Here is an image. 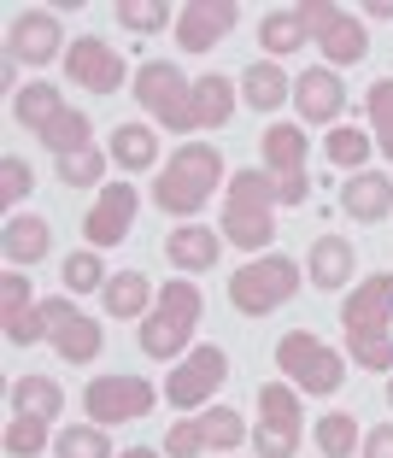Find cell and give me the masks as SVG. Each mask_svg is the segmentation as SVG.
Returning <instances> with one entry per match:
<instances>
[{"label":"cell","mask_w":393,"mask_h":458,"mask_svg":"<svg viewBox=\"0 0 393 458\" xmlns=\"http://www.w3.org/2000/svg\"><path fill=\"white\" fill-rule=\"evenodd\" d=\"M299 294V265L282 253H264V259H247L241 270L230 276V306L241 318H271L276 306Z\"/></svg>","instance_id":"5b68a950"},{"label":"cell","mask_w":393,"mask_h":458,"mask_svg":"<svg viewBox=\"0 0 393 458\" xmlns=\"http://www.w3.org/2000/svg\"><path fill=\"white\" fill-rule=\"evenodd\" d=\"M264 171L271 176L305 171V130H299V123H271V130H264Z\"/></svg>","instance_id":"4316f807"},{"label":"cell","mask_w":393,"mask_h":458,"mask_svg":"<svg viewBox=\"0 0 393 458\" xmlns=\"http://www.w3.org/2000/svg\"><path fill=\"white\" fill-rule=\"evenodd\" d=\"M364 458H393V423H381V429L364 435Z\"/></svg>","instance_id":"f6af8a7d"},{"label":"cell","mask_w":393,"mask_h":458,"mask_svg":"<svg viewBox=\"0 0 393 458\" xmlns=\"http://www.w3.org/2000/svg\"><path fill=\"white\" fill-rule=\"evenodd\" d=\"M340 329L353 364L364 370H393V276H364L340 300Z\"/></svg>","instance_id":"6da1fadb"},{"label":"cell","mask_w":393,"mask_h":458,"mask_svg":"<svg viewBox=\"0 0 393 458\" xmlns=\"http://www.w3.org/2000/svg\"><path fill=\"white\" fill-rule=\"evenodd\" d=\"M364 18H393V0H376V6H364Z\"/></svg>","instance_id":"bcb514c9"},{"label":"cell","mask_w":393,"mask_h":458,"mask_svg":"<svg viewBox=\"0 0 393 458\" xmlns=\"http://www.w3.org/2000/svg\"><path fill=\"white\" fill-rule=\"evenodd\" d=\"M24 311H36V300H29V276L6 265V276H0V324H18Z\"/></svg>","instance_id":"60d3db41"},{"label":"cell","mask_w":393,"mask_h":458,"mask_svg":"<svg viewBox=\"0 0 393 458\" xmlns=\"http://www.w3.org/2000/svg\"><path fill=\"white\" fill-rule=\"evenodd\" d=\"M312 441H317V453H323V458H353V446H364V435H358L353 411H323L317 429H312Z\"/></svg>","instance_id":"f1b7e54d"},{"label":"cell","mask_w":393,"mask_h":458,"mask_svg":"<svg viewBox=\"0 0 393 458\" xmlns=\"http://www.w3.org/2000/svg\"><path fill=\"white\" fill-rule=\"evenodd\" d=\"M65 71H71L77 89H88V95H118L123 82H136L130 65H123V54L112 47V41H100V36H77L71 41L65 47Z\"/></svg>","instance_id":"8fae6325"},{"label":"cell","mask_w":393,"mask_h":458,"mask_svg":"<svg viewBox=\"0 0 393 458\" xmlns=\"http://www.w3.org/2000/svg\"><path fill=\"white\" fill-rule=\"evenodd\" d=\"M235 24H241L235 0H188L177 13V47L182 54H212L217 41H230Z\"/></svg>","instance_id":"5bb4252c"},{"label":"cell","mask_w":393,"mask_h":458,"mask_svg":"<svg viewBox=\"0 0 393 458\" xmlns=\"http://www.w3.org/2000/svg\"><path fill=\"white\" fill-rule=\"evenodd\" d=\"M258 429L299 435V388L294 382H264L258 388Z\"/></svg>","instance_id":"83f0119b"},{"label":"cell","mask_w":393,"mask_h":458,"mask_svg":"<svg viewBox=\"0 0 393 458\" xmlns=\"http://www.w3.org/2000/svg\"><path fill=\"white\" fill-rule=\"evenodd\" d=\"M258 41H264V54H271V59H288V54H299V47L312 41V30H305L299 13H271L264 24H258Z\"/></svg>","instance_id":"f546056e"},{"label":"cell","mask_w":393,"mask_h":458,"mask_svg":"<svg viewBox=\"0 0 393 458\" xmlns=\"http://www.w3.org/2000/svg\"><path fill=\"white\" fill-rule=\"evenodd\" d=\"M276 200L282 206H305L312 200V176L299 171V176H276Z\"/></svg>","instance_id":"ee69618b"},{"label":"cell","mask_w":393,"mask_h":458,"mask_svg":"<svg viewBox=\"0 0 393 458\" xmlns=\"http://www.w3.org/2000/svg\"><path fill=\"white\" fill-rule=\"evenodd\" d=\"M106 159L118 165V171H153L159 165V135H153V123H118L106 141Z\"/></svg>","instance_id":"d4e9b609"},{"label":"cell","mask_w":393,"mask_h":458,"mask_svg":"<svg viewBox=\"0 0 393 458\" xmlns=\"http://www.w3.org/2000/svg\"><path fill=\"white\" fill-rule=\"evenodd\" d=\"M217 189H230L223 153H217L212 141H182V148L164 159V176L153 182V200H159V212H171V217H194V212L212 206Z\"/></svg>","instance_id":"7a4b0ae2"},{"label":"cell","mask_w":393,"mask_h":458,"mask_svg":"<svg viewBox=\"0 0 393 458\" xmlns=\"http://www.w3.org/2000/svg\"><path fill=\"white\" fill-rule=\"evenodd\" d=\"M241 100L253 112H282L288 100H294V77H288L276 59H253V65L241 71Z\"/></svg>","instance_id":"44dd1931"},{"label":"cell","mask_w":393,"mask_h":458,"mask_svg":"<svg viewBox=\"0 0 393 458\" xmlns=\"http://www.w3.org/2000/svg\"><path fill=\"white\" fill-rule=\"evenodd\" d=\"M59 112H65V95H59L54 82H29V89H18V95H13V118L24 123L36 141L47 135V123H54Z\"/></svg>","instance_id":"484cf974"},{"label":"cell","mask_w":393,"mask_h":458,"mask_svg":"<svg viewBox=\"0 0 393 458\" xmlns=\"http://www.w3.org/2000/svg\"><path fill=\"white\" fill-rule=\"evenodd\" d=\"M200 435H205V453H235V446H247V418L235 405H212L200 418Z\"/></svg>","instance_id":"4dcf8cb0"},{"label":"cell","mask_w":393,"mask_h":458,"mask_svg":"<svg viewBox=\"0 0 393 458\" xmlns=\"http://www.w3.org/2000/svg\"><path fill=\"white\" fill-rule=\"evenodd\" d=\"M276 370H282L294 388L317 394V400H329V394L347 382V359H340L329 341H317L312 329H294V335L276 341Z\"/></svg>","instance_id":"52a82bcc"},{"label":"cell","mask_w":393,"mask_h":458,"mask_svg":"<svg viewBox=\"0 0 393 458\" xmlns=\"http://www.w3.org/2000/svg\"><path fill=\"white\" fill-rule=\"evenodd\" d=\"M164 259H171L182 276H205V270L223 259V235L205 229V224H182V229L164 235Z\"/></svg>","instance_id":"e0dca14e"},{"label":"cell","mask_w":393,"mask_h":458,"mask_svg":"<svg viewBox=\"0 0 393 458\" xmlns=\"http://www.w3.org/2000/svg\"><path fill=\"white\" fill-rule=\"evenodd\" d=\"M299 18H305L312 41L323 47L329 71H335V65H358V59L370 54V36H364V24H358V18L347 13V6H329V0H305V6H299Z\"/></svg>","instance_id":"9c48e42d"},{"label":"cell","mask_w":393,"mask_h":458,"mask_svg":"<svg viewBox=\"0 0 393 458\" xmlns=\"http://www.w3.org/2000/svg\"><path fill=\"white\" fill-rule=\"evenodd\" d=\"M100 176H106V153L100 148H77V153L59 159V182H65V189H95Z\"/></svg>","instance_id":"74e56055"},{"label":"cell","mask_w":393,"mask_h":458,"mask_svg":"<svg viewBox=\"0 0 393 458\" xmlns=\"http://www.w3.org/2000/svg\"><path fill=\"white\" fill-rule=\"evenodd\" d=\"M353 242L347 235H317L312 242V259H305V276H312V288H323V294H335V288L353 283Z\"/></svg>","instance_id":"ffe728a7"},{"label":"cell","mask_w":393,"mask_h":458,"mask_svg":"<svg viewBox=\"0 0 393 458\" xmlns=\"http://www.w3.org/2000/svg\"><path fill=\"white\" fill-rule=\"evenodd\" d=\"M6 405H13V418H41V423H54L59 411H65V388H59L54 377H18L13 388H6Z\"/></svg>","instance_id":"603a6c76"},{"label":"cell","mask_w":393,"mask_h":458,"mask_svg":"<svg viewBox=\"0 0 393 458\" xmlns=\"http://www.w3.org/2000/svg\"><path fill=\"white\" fill-rule=\"evenodd\" d=\"M6 341H13V347H36V341H47V311H24V318H18V324H6Z\"/></svg>","instance_id":"7bdbcfd3"},{"label":"cell","mask_w":393,"mask_h":458,"mask_svg":"<svg viewBox=\"0 0 393 458\" xmlns=\"http://www.w3.org/2000/svg\"><path fill=\"white\" fill-rule=\"evenodd\" d=\"M54 458H112V435L100 423H71L54 435Z\"/></svg>","instance_id":"d6a6232c"},{"label":"cell","mask_w":393,"mask_h":458,"mask_svg":"<svg viewBox=\"0 0 393 458\" xmlns=\"http://www.w3.org/2000/svg\"><path fill=\"white\" fill-rule=\"evenodd\" d=\"M118 24L136 30V36H159L171 24V6L164 0H118Z\"/></svg>","instance_id":"f35d334b"},{"label":"cell","mask_w":393,"mask_h":458,"mask_svg":"<svg viewBox=\"0 0 393 458\" xmlns=\"http://www.w3.org/2000/svg\"><path fill=\"white\" fill-rule=\"evenodd\" d=\"M47 247H54V229H47V217H36V212L6 217V229H0V253H6V265H13V270L41 265Z\"/></svg>","instance_id":"d6986e66"},{"label":"cell","mask_w":393,"mask_h":458,"mask_svg":"<svg viewBox=\"0 0 393 458\" xmlns=\"http://www.w3.org/2000/svg\"><path fill=\"white\" fill-rule=\"evenodd\" d=\"M200 453H205L200 418H182V423H171V435H164V458H200Z\"/></svg>","instance_id":"b9f144b4"},{"label":"cell","mask_w":393,"mask_h":458,"mask_svg":"<svg viewBox=\"0 0 393 458\" xmlns=\"http://www.w3.org/2000/svg\"><path fill=\"white\" fill-rule=\"evenodd\" d=\"M130 95H136L141 112H147L153 123H164L171 135L194 130V82L182 77L171 59H147V65L136 71V82H130Z\"/></svg>","instance_id":"8992f818"},{"label":"cell","mask_w":393,"mask_h":458,"mask_svg":"<svg viewBox=\"0 0 393 458\" xmlns=\"http://www.w3.org/2000/svg\"><path fill=\"white\" fill-rule=\"evenodd\" d=\"M294 106H299L305 123H335L340 112H347V89H340V77L329 65L299 71V77H294Z\"/></svg>","instance_id":"2e32d148"},{"label":"cell","mask_w":393,"mask_h":458,"mask_svg":"<svg viewBox=\"0 0 393 458\" xmlns=\"http://www.w3.org/2000/svg\"><path fill=\"white\" fill-rule=\"evenodd\" d=\"M0 446H6V458H41L47 453V423L41 418H6Z\"/></svg>","instance_id":"d590c367"},{"label":"cell","mask_w":393,"mask_h":458,"mask_svg":"<svg viewBox=\"0 0 393 458\" xmlns=\"http://www.w3.org/2000/svg\"><path fill=\"white\" fill-rule=\"evenodd\" d=\"M118 458H164L159 446H130V453H118Z\"/></svg>","instance_id":"7dc6e473"},{"label":"cell","mask_w":393,"mask_h":458,"mask_svg":"<svg viewBox=\"0 0 393 458\" xmlns=\"http://www.w3.org/2000/svg\"><path fill=\"white\" fill-rule=\"evenodd\" d=\"M29 189H36V171H29L18 153H6V159H0V206L18 217V206L29 200Z\"/></svg>","instance_id":"ab89813d"},{"label":"cell","mask_w":393,"mask_h":458,"mask_svg":"<svg viewBox=\"0 0 393 458\" xmlns=\"http://www.w3.org/2000/svg\"><path fill=\"white\" fill-rule=\"evenodd\" d=\"M153 283L141 276V270H118L106 288H100V306H106V318H118V324H141L153 311Z\"/></svg>","instance_id":"7402d4cb"},{"label":"cell","mask_w":393,"mask_h":458,"mask_svg":"<svg viewBox=\"0 0 393 458\" xmlns=\"http://www.w3.org/2000/svg\"><path fill=\"white\" fill-rule=\"evenodd\" d=\"M194 329H200V288L188 283V276H177V283H164L159 300H153V311L141 318V352L147 359H188V341Z\"/></svg>","instance_id":"277c9868"},{"label":"cell","mask_w":393,"mask_h":458,"mask_svg":"<svg viewBox=\"0 0 393 458\" xmlns=\"http://www.w3.org/2000/svg\"><path fill=\"white\" fill-rule=\"evenodd\" d=\"M88 130H95V123H88V112L65 106L54 123H47V135H41V148L54 153V159H65V153H77V148H95V141H88Z\"/></svg>","instance_id":"1f68e13d"},{"label":"cell","mask_w":393,"mask_h":458,"mask_svg":"<svg viewBox=\"0 0 393 458\" xmlns=\"http://www.w3.org/2000/svg\"><path fill=\"white\" fill-rule=\"evenodd\" d=\"M235 95H241V82L205 71V77L194 82V130H223V123L235 118Z\"/></svg>","instance_id":"cb8c5ba5"},{"label":"cell","mask_w":393,"mask_h":458,"mask_svg":"<svg viewBox=\"0 0 393 458\" xmlns=\"http://www.w3.org/2000/svg\"><path fill=\"white\" fill-rule=\"evenodd\" d=\"M65 30H59L54 13H18L13 24H6V59L13 65H54L65 47Z\"/></svg>","instance_id":"9a60e30c"},{"label":"cell","mask_w":393,"mask_h":458,"mask_svg":"<svg viewBox=\"0 0 393 458\" xmlns=\"http://www.w3.org/2000/svg\"><path fill=\"white\" fill-rule=\"evenodd\" d=\"M223 382H230V352L205 341V347H194L188 359L164 377V400L177 405V411H200V405H212V394L223 388Z\"/></svg>","instance_id":"30bf717a"},{"label":"cell","mask_w":393,"mask_h":458,"mask_svg":"<svg viewBox=\"0 0 393 458\" xmlns=\"http://www.w3.org/2000/svg\"><path fill=\"white\" fill-rule=\"evenodd\" d=\"M106 283H112V270L100 265L95 247H82V253L65 259V294H100Z\"/></svg>","instance_id":"e575fe53"},{"label":"cell","mask_w":393,"mask_h":458,"mask_svg":"<svg viewBox=\"0 0 393 458\" xmlns=\"http://www.w3.org/2000/svg\"><path fill=\"white\" fill-rule=\"evenodd\" d=\"M370 148H376V135H364V130H353V123H340V130H329V141H323V153H329V165H340V171H364V159H370Z\"/></svg>","instance_id":"836d02e7"},{"label":"cell","mask_w":393,"mask_h":458,"mask_svg":"<svg viewBox=\"0 0 393 458\" xmlns=\"http://www.w3.org/2000/svg\"><path fill=\"white\" fill-rule=\"evenodd\" d=\"M364 106H370V135H376V148H381V153L393 159V77L370 82Z\"/></svg>","instance_id":"8d00e7d4"},{"label":"cell","mask_w":393,"mask_h":458,"mask_svg":"<svg viewBox=\"0 0 393 458\" xmlns=\"http://www.w3.org/2000/svg\"><path fill=\"white\" fill-rule=\"evenodd\" d=\"M153 405H159V388H153L147 377H95L82 388V411H88L100 429H112V423H141Z\"/></svg>","instance_id":"ba28073f"},{"label":"cell","mask_w":393,"mask_h":458,"mask_svg":"<svg viewBox=\"0 0 393 458\" xmlns=\"http://www.w3.org/2000/svg\"><path fill=\"white\" fill-rule=\"evenodd\" d=\"M136 206H141V194H136V182H100V194H95V206L82 212V235H88V247H118L130 229H136Z\"/></svg>","instance_id":"4fadbf2b"},{"label":"cell","mask_w":393,"mask_h":458,"mask_svg":"<svg viewBox=\"0 0 393 458\" xmlns=\"http://www.w3.org/2000/svg\"><path fill=\"white\" fill-rule=\"evenodd\" d=\"M276 176L264 165H247V171H230V189H223V242L241 247V253L258 259V247L276 242Z\"/></svg>","instance_id":"3957f363"},{"label":"cell","mask_w":393,"mask_h":458,"mask_svg":"<svg viewBox=\"0 0 393 458\" xmlns=\"http://www.w3.org/2000/svg\"><path fill=\"white\" fill-rule=\"evenodd\" d=\"M41 311H47V341H54V352L65 364H95L100 347H106V329L95 324V318H82L77 306L65 300H41Z\"/></svg>","instance_id":"7c38bea8"},{"label":"cell","mask_w":393,"mask_h":458,"mask_svg":"<svg viewBox=\"0 0 393 458\" xmlns=\"http://www.w3.org/2000/svg\"><path fill=\"white\" fill-rule=\"evenodd\" d=\"M340 212L353 217V224H381L393 212L388 171H353V182H340Z\"/></svg>","instance_id":"ac0fdd59"},{"label":"cell","mask_w":393,"mask_h":458,"mask_svg":"<svg viewBox=\"0 0 393 458\" xmlns=\"http://www.w3.org/2000/svg\"><path fill=\"white\" fill-rule=\"evenodd\" d=\"M388 405H393V377H388Z\"/></svg>","instance_id":"c3c4849f"}]
</instances>
